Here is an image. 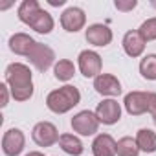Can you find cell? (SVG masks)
<instances>
[{"mask_svg": "<svg viewBox=\"0 0 156 156\" xmlns=\"http://www.w3.org/2000/svg\"><path fill=\"white\" fill-rule=\"evenodd\" d=\"M6 83L15 101H28L33 96L31 70L22 62H11L6 68Z\"/></svg>", "mask_w": 156, "mask_h": 156, "instance_id": "obj_1", "label": "cell"}, {"mask_svg": "<svg viewBox=\"0 0 156 156\" xmlns=\"http://www.w3.org/2000/svg\"><path fill=\"white\" fill-rule=\"evenodd\" d=\"M81 101V94L75 87L72 85H64L57 90H51L46 98V107L55 112V114H64L68 110H72L75 105H79Z\"/></svg>", "mask_w": 156, "mask_h": 156, "instance_id": "obj_2", "label": "cell"}, {"mask_svg": "<svg viewBox=\"0 0 156 156\" xmlns=\"http://www.w3.org/2000/svg\"><path fill=\"white\" fill-rule=\"evenodd\" d=\"M72 129L81 136H92L99 129V119H98L96 112L81 110L72 118Z\"/></svg>", "mask_w": 156, "mask_h": 156, "instance_id": "obj_3", "label": "cell"}, {"mask_svg": "<svg viewBox=\"0 0 156 156\" xmlns=\"http://www.w3.org/2000/svg\"><path fill=\"white\" fill-rule=\"evenodd\" d=\"M31 138L33 141L39 145V147H51L59 141V132H57V127L50 121H41L33 127L31 130Z\"/></svg>", "mask_w": 156, "mask_h": 156, "instance_id": "obj_4", "label": "cell"}, {"mask_svg": "<svg viewBox=\"0 0 156 156\" xmlns=\"http://www.w3.org/2000/svg\"><path fill=\"white\" fill-rule=\"evenodd\" d=\"M79 70L85 77H96L101 73V68H103V61H101V55L98 51H92V50H85L79 53Z\"/></svg>", "mask_w": 156, "mask_h": 156, "instance_id": "obj_5", "label": "cell"}, {"mask_svg": "<svg viewBox=\"0 0 156 156\" xmlns=\"http://www.w3.org/2000/svg\"><path fill=\"white\" fill-rule=\"evenodd\" d=\"M28 59H30V62H31L39 72H46V70L53 64L55 53H53V50H51L50 46L37 42V46H35L33 51L28 55Z\"/></svg>", "mask_w": 156, "mask_h": 156, "instance_id": "obj_6", "label": "cell"}, {"mask_svg": "<svg viewBox=\"0 0 156 156\" xmlns=\"http://www.w3.org/2000/svg\"><path fill=\"white\" fill-rule=\"evenodd\" d=\"M149 94L151 92H129L123 99L125 110L130 116H141L149 112Z\"/></svg>", "mask_w": 156, "mask_h": 156, "instance_id": "obj_7", "label": "cell"}, {"mask_svg": "<svg viewBox=\"0 0 156 156\" xmlns=\"http://www.w3.org/2000/svg\"><path fill=\"white\" fill-rule=\"evenodd\" d=\"M96 116H98L99 123L114 125L121 118V107L116 99H103L96 108Z\"/></svg>", "mask_w": 156, "mask_h": 156, "instance_id": "obj_8", "label": "cell"}, {"mask_svg": "<svg viewBox=\"0 0 156 156\" xmlns=\"http://www.w3.org/2000/svg\"><path fill=\"white\" fill-rule=\"evenodd\" d=\"M24 132L20 129H9L2 138V151L6 156H19L24 151Z\"/></svg>", "mask_w": 156, "mask_h": 156, "instance_id": "obj_9", "label": "cell"}, {"mask_svg": "<svg viewBox=\"0 0 156 156\" xmlns=\"http://www.w3.org/2000/svg\"><path fill=\"white\" fill-rule=\"evenodd\" d=\"M85 22H87V15H85V11L81 8H73L72 6V8L64 9V13L61 15V26L70 33H75V31L83 30Z\"/></svg>", "mask_w": 156, "mask_h": 156, "instance_id": "obj_10", "label": "cell"}, {"mask_svg": "<svg viewBox=\"0 0 156 156\" xmlns=\"http://www.w3.org/2000/svg\"><path fill=\"white\" fill-rule=\"evenodd\" d=\"M94 88L101 96H119L121 94V83L112 73H99L94 79Z\"/></svg>", "mask_w": 156, "mask_h": 156, "instance_id": "obj_11", "label": "cell"}, {"mask_svg": "<svg viewBox=\"0 0 156 156\" xmlns=\"http://www.w3.org/2000/svg\"><path fill=\"white\" fill-rule=\"evenodd\" d=\"M85 37L94 46H108L112 42V30L105 24H92L88 26Z\"/></svg>", "mask_w": 156, "mask_h": 156, "instance_id": "obj_12", "label": "cell"}, {"mask_svg": "<svg viewBox=\"0 0 156 156\" xmlns=\"http://www.w3.org/2000/svg\"><path fill=\"white\" fill-rule=\"evenodd\" d=\"M37 46V41L35 39H31L30 35H26V33H15V35H11V39H9V50L13 51V53H17V55H30L31 51H33V48Z\"/></svg>", "mask_w": 156, "mask_h": 156, "instance_id": "obj_13", "label": "cell"}, {"mask_svg": "<svg viewBox=\"0 0 156 156\" xmlns=\"http://www.w3.org/2000/svg\"><path fill=\"white\" fill-rule=\"evenodd\" d=\"M123 50L129 57H140L145 50V41L140 31H127L123 37Z\"/></svg>", "mask_w": 156, "mask_h": 156, "instance_id": "obj_14", "label": "cell"}, {"mask_svg": "<svg viewBox=\"0 0 156 156\" xmlns=\"http://www.w3.org/2000/svg\"><path fill=\"white\" fill-rule=\"evenodd\" d=\"M116 143L110 134H99L92 143V152L94 156H116Z\"/></svg>", "mask_w": 156, "mask_h": 156, "instance_id": "obj_15", "label": "cell"}, {"mask_svg": "<svg viewBox=\"0 0 156 156\" xmlns=\"http://www.w3.org/2000/svg\"><path fill=\"white\" fill-rule=\"evenodd\" d=\"M26 24H28L31 30H35L37 33H44V35L53 30V19H51V15H50L48 11H44V9H39Z\"/></svg>", "mask_w": 156, "mask_h": 156, "instance_id": "obj_16", "label": "cell"}, {"mask_svg": "<svg viewBox=\"0 0 156 156\" xmlns=\"http://www.w3.org/2000/svg\"><path fill=\"white\" fill-rule=\"evenodd\" d=\"M136 143H138L140 151L154 152L156 151V132H152L151 129H140L136 134Z\"/></svg>", "mask_w": 156, "mask_h": 156, "instance_id": "obj_17", "label": "cell"}, {"mask_svg": "<svg viewBox=\"0 0 156 156\" xmlns=\"http://www.w3.org/2000/svg\"><path fill=\"white\" fill-rule=\"evenodd\" d=\"M59 145H61V149H62L64 152H68V154H72V156H79V154L85 151L81 140L77 138V136H73V134H62V136L59 138Z\"/></svg>", "mask_w": 156, "mask_h": 156, "instance_id": "obj_18", "label": "cell"}, {"mask_svg": "<svg viewBox=\"0 0 156 156\" xmlns=\"http://www.w3.org/2000/svg\"><path fill=\"white\" fill-rule=\"evenodd\" d=\"M116 154L118 156H138L140 154V147H138L136 140H132L130 136H125V138L118 140V143H116Z\"/></svg>", "mask_w": 156, "mask_h": 156, "instance_id": "obj_19", "label": "cell"}, {"mask_svg": "<svg viewBox=\"0 0 156 156\" xmlns=\"http://www.w3.org/2000/svg\"><path fill=\"white\" fill-rule=\"evenodd\" d=\"M53 73H55V79H59V81H70L72 77H73V73H75V66H73L72 61L61 59V61L55 64Z\"/></svg>", "mask_w": 156, "mask_h": 156, "instance_id": "obj_20", "label": "cell"}, {"mask_svg": "<svg viewBox=\"0 0 156 156\" xmlns=\"http://www.w3.org/2000/svg\"><path fill=\"white\" fill-rule=\"evenodd\" d=\"M140 73L149 81H156V55H145L140 62Z\"/></svg>", "mask_w": 156, "mask_h": 156, "instance_id": "obj_21", "label": "cell"}, {"mask_svg": "<svg viewBox=\"0 0 156 156\" xmlns=\"http://www.w3.org/2000/svg\"><path fill=\"white\" fill-rule=\"evenodd\" d=\"M39 9H41V6H39L37 0H24V2L19 6V19L26 24Z\"/></svg>", "mask_w": 156, "mask_h": 156, "instance_id": "obj_22", "label": "cell"}, {"mask_svg": "<svg viewBox=\"0 0 156 156\" xmlns=\"http://www.w3.org/2000/svg\"><path fill=\"white\" fill-rule=\"evenodd\" d=\"M138 31H140V35L143 37L145 42H149V41H156V17L147 19V20L140 26Z\"/></svg>", "mask_w": 156, "mask_h": 156, "instance_id": "obj_23", "label": "cell"}, {"mask_svg": "<svg viewBox=\"0 0 156 156\" xmlns=\"http://www.w3.org/2000/svg\"><path fill=\"white\" fill-rule=\"evenodd\" d=\"M114 6H116V9H119V11H132V9L138 6V2H136V0H116Z\"/></svg>", "mask_w": 156, "mask_h": 156, "instance_id": "obj_24", "label": "cell"}, {"mask_svg": "<svg viewBox=\"0 0 156 156\" xmlns=\"http://www.w3.org/2000/svg\"><path fill=\"white\" fill-rule=\"evenodd\" d=\"M149 114L152 116V119L156 123V94L154 92L149 94Z\"/></svg>", "mask_w": 156, "mask_h": 156, "instance_id": "obj_25", "label": "cell"}, {"mask_svg": "<svg viewBox=\"0 0 156 156\" xmlns=\"http://www.w3.org/2000/svg\"><path fill=\"white\" fill-rule=\"evenodd\" d=\"M0 94H2V103H0V105H2V107H6L8 105V99H9V94H8V85H0Z\"/></svg>", "mask_w": 156, "mask_h": 156, "instance_id": "obj_26", "label": "cell"}, {"mask_svg": "<svg viewBox=\"0 0 156 156\" xmlns=\"http://www.w3.org/2000/svg\"><path fill=\"white\" fill-rule=\"evenodd\" d=\"M66 0H48V4L53 6V8H59V6H64Z\"/></svg>", "mask_w": 156, "mask_h": 156, "instance_id": "obj_27", "label": "cell"}, {"mask_svg": "<svg viewBox=\"0 0 156 156\" xmlns=\"http://www.w3.org/2000/svg\"><path fill=\"white\" fill-rule=\"evenodd\" d=\"M26 156H44L42 152H39V151H33V152H28Z\"/></svg>", "mask_w": 156, "mask_h": 156, "instance_id": "obj_28", "label": "cell"}, {"mask_svg": "<svg viewBox=\"0 0 156 156\" xmlns=\"http://www.w3.org/2000/svg\"><path fill=\"white\" fill-rule=\"evenodd\" d=\"M152 6H154V8H156V2H152Z\"/></svg>", "mask_w": 156, "mask_h": 156, "instance_id": "obj_29", "label": "cell"}]
</instances>
